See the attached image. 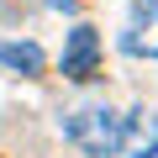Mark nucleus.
<instances>
[{"mask_svg": "<svg viewBox=\"0 0 158 158\" xmlns=\"http://www.w3.org/2000/svg\"><path fill=\"white\" fill-rule=\"evenodd\" d=\"M58 69H63V79H74V85H85V79H95V74H100V32H95L90 21H79V27L69 32Z\"/></svg>", "mask_w": 158, "mask_h": 158, "instance_id": "2", "label": "nucleus"}, {"mask_svg": "<svg viewBox=\"0 0 158 158\" xmlns=\"http://www.w3.org/2000/svg\"><path fill=\"white\" fill-rule=\"evenodd\" d=\"M111 158H158V116L153 111H132L121 121V137H116Z\"/></svg>", "mask_w": 158, "mask_h": 158, "instance_id": "3", "label": "nucleus"}, {"mask_svg": "<svg viewBox=\"0 0 158 158\" xmlns=\"http://www.w3.org/2000/svg\"><path fill=\"white\" fill-rule=\"evenodd\" d=\"M48 6H53V11H74V0H48Z\"/></svg>", "mask_w": 158, "mask_h": 158, "instance_id": "6", "label": "nucleus"}, {"mask_svg": "<svg viewBox=\"0 0 158 158\" xmlns=\"http://www.w3.org/2000/svg\"><path fill=\"white\" fill-rule=\"evenodd\" d=\"M121 48L132 58H158V0H137V6H132V21L121 32Z\"/></svg>", "mask_w": 158, "mask_h": 158, "instance_id": "4", "label": "nucleus"}, {"mask_svg": "<svg viewBox=\"0 0 158 158\" xmlns=\"http://www.w3.org/2000/svg\"><path fill=\"white\" fill-rule=\"evenodd\" d=\"M0 63H6L11 74H27V79H32V74H42L48 58H42L37 42H6V37H0Z\"/></svg>", "mask_w": 158, "mask_h": 158, "instance_id": "5", "label": "nucleus"}, {"mask_svg": "<svg viewBox=\"0 0 158 158\" xmlns=\"http://www.w3.org/2000/svg\"><path fill=\"white\" fill-rule=\"evenodd\" d=\"M121 121H127V116H116L106 100H95V106L69 111L63 132H69L74 148H85L90 158H111V153H116V137H121Z\"/></svg>", "mask_w": 158, "mask_h": 158, "instance_id": "1", "label": "nucleus"}]
</instances>
